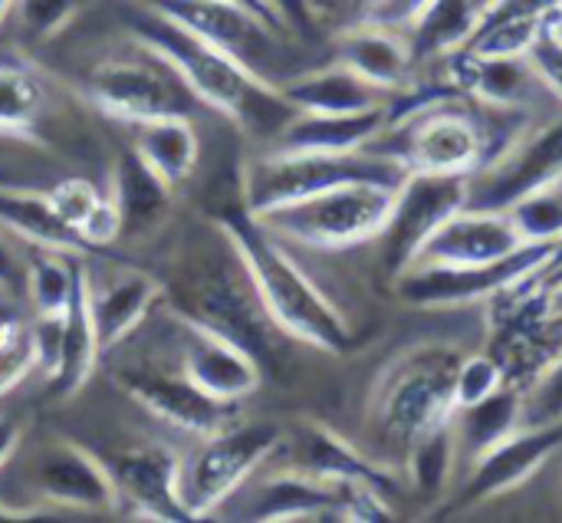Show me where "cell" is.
<instances>
[{"label":"cell","instance_id":"cell-22","mask_svg":"<svg viewBox=\"0 0 562 523\" xmlns=\"http://www.w3.org/2000/svg\"><path fill=\"white\" fill-rule=\"evenodd\" d=\"M293 448V458H290V468L303 471V475H313L319 481H329V485H372L385 494H392L398 488V478L372 461L369 455L356 452L346 438H339L333 429L319 425V422H303L300 425V435L296 442H290Z\"/></svg>","mask_w":562,"mask_h":523},{"label":"cell","instance_id":"cell-30","mask_svg":"<svg viewBox=\"0 0 562 523\" xmlns=\"http://www.w3.org/2000/svg\"><path fill=\"white\" fill-rule=\"evenodd\" d=\"M135 129H138V135H135L132 148L142 155V162L151 171H158L171 188L184 185L201 155L194 119L171 115V119H155V122L135 125Z\"/></svg>","mask_w":562,"mask_h":523},{"label":"cell","instance_id":"cell-26","mask_svg":"<svg viewBox=\"0 0 562 523\" xmlns=\"http://www.w3.org/2000/svg\"><path fill=\"white\" fill-rule=\"evenodd\" d=\"M250 521H342V485L319 481L296 468L270 475L257 498Z\"/></svg>","mask_w":562,"mask_h":523},{"label":"cell","instance_id":"cell-16","mask_svg":"<svg viewBox=\"0 0 562 523\" xmlns=\"http://www.w3.org/2000/svg\"><path fill=\"white\" fill-rule=\"evenodd\" d=\"M562 448V422L557 425H520L510 438L494 445L487 455L468 465V481L461 488L464 508L497 501L524 488Z\"/></svg>","mask_w":562,"mask_h":523},{"label":"cell","instance_id":"cell-50","mask_svg":"<svg viewBox=\"0 0 562 523\" xmlns=\"http://www.w3.org/2000/svg\"><path fill=\"white\" fill-rule=\"evenodd\" d=\"M560 277H562V267H557V270H550V274L543 277V287H547V283H553V280H560Z\"/></svg>","mask_w":562,"mask_h":523},{"label":"cell","instance_id":"cell-34","mask_svg":"<svg viewBox=\"0 0 562 523\" xmlns=\"http://www.w3.org/2000/svg\"><path fill=\"white\" fill-rule=\"evenodd\" d=\"M458 468V442H454V429L451 422L431 435H425L422 442H415L405 455V471L412 478V485L422 494H441L451 485V475Z\"/></svg>","mask_w":562,"mask_h":523},{"label":"cell","instance_id":"cell-6","mask_svg":"<svg viewBox=\"0 0 562 523\" xmlns=\"http://www.w3.org/2000/svg\"><path fill=\"white\" fill-rule=\"evenodd\" d=\"M82 96L102 115L128 125H145L171 115L198 119L207 109L191 92L184 76L161 53L138 40L99 59L82 82Z\"/></svg>","mask_w":562,"mask_h":523},{"label":"cell","instance_id":"cell-39","mask_svg":"<svg viewBox=\"0 0 562 523\" xmlns=\"http://www.w3.org/2000/svg\"><path fill=\"white\" fill-rule=\"evenodd\" d=\"M504 386H507L504 369H501V363H497L487 349L464 353V359H461V366H458V376H454V405L464 409V405L484 402V399H491L494 392H501ZM458 409H454V412H458Z\"/></svg>","mask_w":562,"mask_h":523},{"label":"cell","instance_id":"cell-35","mask_svg":"<svg viewBox=\"0 0 562 523\" xmlns=\"http://www.w3.org/2000/svg\"><path fill=\"white\" fill-rule=\"evenodd\" d=\"M310 3H313L319 30H326L333 23L336 33L352 23H362V20L405 30L425 7V0H310Z\"/></svg>","mask_w":562,"mask_h":523},{"label":"cell","instance_id":"cell-20","mask_svg":"<svg viewBox=\"0 0 562 523\" xmlns=\"http://www.w3.org/2000/svg\"><path fill=\"white\" fill-rule=\"evenodd\" d=\"M336 59L389 96L402 92L418 73L405 30L372 20L352 23L336 33Z\"/></svg>","mask_w":562,"mask_h":523},{"label":"cell","instance_id":"cell-38","mask_svg":"<svg viewBox=\"0 0 562 523\" xmlns=\"http://www.w3.org/2000/svg\"><path fill=\"white\" fill-rule=\"evenodd\" d=\"M43 194H46V201L53 204V211H56L69 227H76L79 234H82L86 221H89V218L102 208V201H105V191H102L95 181L79 178V175H69V178L53 181L49 188H43Z\"/></svg>","mask_w":562,"mask_h":523},{"label":"cell","instance_id":"cell-10","mask_svg":"<svg viewBox=\"0 0 562 523\" xmlns=\"http://www.w3.org/2000/svg\"><path fill=\"white\" fill-rule=\"evenodd\" d=\"M145 7L178 20L191 33L204 36L221 53L234 56L240 66L257 73L260 79L283 86L290 76L300 73L290 59V36L286 30L267 23L263 16L250 13L231 0H142Z\"/></svg>","mask_w":562,"mask_h":523},{"label":"cell","instance_id":"cell-51","mask_svg":"<svg viewBox=\"0 0 562 523\" xmlns=\"http://www.w3.org/2000/svg\"><path fill=\"white\" fill-rule=\"evenodd\" d=\"M550 26H553V30H557V33L562 36V10L557 13V16H553V20H550Z\"/></svg>","mask_w":562,"mask_h":523},{"label":"cell","instance_id":"cell-45","mask_svg":"<svg viewBox=\"0 0 562 523\" xmlns=\"http://www.w3.org/2000/svg\"><path fill=\"white\" fill-rule=\"evenodd\" d=\"M20 445V425L13 419H0V468L13 458Z\"/></svg>","mask_w":562,"mask_h":523},{"label":"cell","instance_id":"cell-24","mask_svg":"<svg viewBox=\"0 0 562 523\" xmlns=\"http://www.w3.org/2000/svg\"><path fill=\"white\" fill-rule=\"evenodd\" d=\"M105 194L119 214V241H122L155 231L171 208L175 188L158 171H151L142 162V155L132 148L115 158Z\"/></svg>","mask_w":562,"mask_h":523},{"label":"cell","instance_id":"cell-28","mask_svg":"<svg viewBox=\"0 0 562 523\" xmlns=\"http://www.w3.org/2000/svg\"><path fill=\"white\" fill-rule=\"evenodd\" d=\"M49 112L46 79L20 56L0 53V135L40 142V125Z\"/></svg>","mask_w":562,"mask_h":523},{"label":"cell","instance_id":"cell-9","mask_svg":"<svg viewBox=\"0 0 562 523\" xmlns=\"http://www.w3.org/2000/svg\"><path fill=\"white\" fill-rule=\"evenodd\" d=\"M392 204H395V188L359 181L283 204L257 218L283 241L313 251H349L382 234Z\"/></svg>","mask_w":562,"mask_h":523},{"label":"cell","instance_id":"cell-32","mask_svg":"<svg viewBox=\"0 0 562 523\" xmlns=\"http://www.w3.org/2000/svg\"><path fill=\"white\" fill-rule=\"evenodd\" d=\"M82 277H86V270L76 267L72 254L36 247V254L23 267V293L33 307V316L66 313Z\"/></svg>","mask_w":562,"mask_h":523},{"label":"cell","instance_id":"cell-40","mask_svg":"<svg viewBox=\"0 0 562 523\" xmlns=\"http://www.w3.org/2000/svg\"><path fill=\"white\" fill-rule=\"evenodd\" d=\"M79 0H13V16L26 43H46L76 16Z\"/></svg>","mask_w":562,"mask_h":523},{"label":"cell","instance_id":"cell-15","mask_svg":"<svg viewBox=\"0 0 562 523\" xmlns=\"http://www.w3.org/2000/svg\"><path fill=\"white\" fill-rule=\"evenodd\" d=\"M119 386L161 425L184 432V435H211L231 419H237V405L221 402L207 392H201L181 369H148V366H132L119 372Z\"/></svg>","mask_w":562,"mask_h":523},{"label":"cell","instance_id":"cell-17","mask_svg":"<svg viewBox=\"0 0 562 523\" xmlns=\"http://www.w3.org/2000/svg\"><path fill=\"white\" fill-rule=\"evenodd\" d=\"M30 488L43 504L53 508H69V511L119 508L115 485L105 461L72 442H56L40 452V458L30 468Z\"/></svg>","mask_w":562,"mask_h":523},{"label":"cell","instance_id":"cell-37","mask_svg":"<svg viewBox=\"0 0 562 523\" xmlns=\"http://www.w3.org/2000/svg\"><path fill=\"white\" fill-rule=\"evenodd\" d=\"M524 241H560L562 237V181L553 188L520 198L510 211Z\"/></svg>","mask_w":562,"mask_h":523},{"label":"cell","instance_id":"cell-13","mask_svg":"<svg viewBox=\"0 0 562 523\" xmlns=\"http://www.w3.org/2000/svg\"><path fill=\"white\" fill-rule=\"evenodd\" d=\"M468 208V175L408 171L395 188L392 214L375 237L382 247V267L395 280L422 254L425 241L454 214Z\"/></svg>","mask_w":562,"mask_h":523},{"label":"cell","instance_id":"cell-47","mask_svg":"<svg viewBox=\"0 0 562 523\" xmlns=\"http://www.w3.org/2000/svg\"><path fill=\"white\" fill-rule=\"evenodd\" d=\"M547 303H550V310L562 320V277L553 280V283H547Z\"/></svg>","mask_w":562,"mask_h":523},{"label":"cell","instance_id":"cell-23","mask_svg":"<svg viewBox=\"0 0 562 523\" xmlns=\"http://www.w3.org/2000/svg\"><path fill=\"white\" fill-rule=\"evenodd\" d=\"M280 92L296 112H319V115H349V112H372L389 109V92L375 89L362 76H356L346 63L333 59L323 66H306L290 76Z\"/></svg>","mask_w":562,"mask_h":523},{"label":"cell","instance_id":"cell-14","mask_svg":"<svg viewBox=\"0 0 562 523\" xmlns=\"http://www.w3.org/2000/svg\"><path fill=\"white\" fill-rule=\"evenodd\" d=\"M102 461L112 475L115 501L125 504L135 518L165 523L191 521L178 491L181 455L171 445L145 442Z\"/></svg>","mask_w":562,"mask_h":523},{"label":"cell","instance_id":"cell-27","mask_svg":"<svg viewBox=\"0 0 562 523\" xmlns=\"http://www.w3.org/2000/svg\"><path fill=\"white\" fill-rule=\"evenodd\" d=\"M0 227L43 251H63L72 257L95 254L89 241L53 211L43 188H0Z\"/></svg>","mask_w":562,"mask_h":523},{"label":"cell","instance_id":"cell-5","mask_svg":"<svg viewBox=\"0 0 562 523\" xmlns=\"http://www.w3.org/2000/svg\"><path fill=\"white\" fill-rule=\"evenodd\" d=\"M408 168L382 152H270L250 158L240 175V201L250 214H267L283 204L342 188L375 181L398 188Z\"/></svg>","mask_w":562,"mask_h":523},{"label":"cell","instance_id":"cell-8","mask_svg":"<svg viewBox=\"0 0 562 523\" xmlns=\"http://www.w3.org/2000/svg\"><path fill=\"white\" fill-rule=\"evenodd\" d=\"M507 386L527 392L562 356V320L547 303L543 274H530L487 300V346Z\"/></svg>","mask_w":562,"mask_h":523},{"label":"cell","instance_id":"cell-44","mask_svg":"<svg viewBox=\"0 0 562 523\" xmlns=\"http://www.w3.org/2000/svg\"><path fill=\"white\" fill-rule=\"evenodd\" d=\"M0 287L10 293L23 290V267L16 264V257L10 254V247L3 241H0Z\"/></svg>","mask_w":562,"mask_h":523},{"label":"cell","instance_id":"cell-42","mask_svg":"<svg viewBox=\"0 0 562 523\" xmlns=\"http://www.w3.org/2000/svg\"><path fill=\"white\" fill-rule=\"evenodd\" d=\"M530 66L537 69L540 82L547 86V92L562 105V36L547 23L537 36V43L527 53Z\"/></svg>","mask_w":562,"mask_h":523},{"label":"cell","instance_id":"cell-7","mask_svg":"<svg viewBox=\"0 0 562 523\" xmlns=\"http://www.w3.org/2000/svg\"><path fill=\"white\" fill-rule=\"evenodd\" d=\"M286 432L273 422H237L231 419L211 435H201L198 448L181 455L178 491L191 521L211 518L224 508L247 481L280 455Z\"/></svg>","mask_w":562,"mask_h":523},{"label":"cell","instance_id":"cell-46","mask_svg":"<svg viewBox=\"0 0 562 523\" xmlns=\"http://www.w3.org/2000/svg\"><path fill=\"white\" fill-rule=\"evenodd\" d=\"M231 3H240V7H247L250 13H257V16H263L267 23H273V26H280V30H286V23L280 20V13L270 7V0H231ZM290 33V30H286Z\"/></svg>","mask_w":562,"mask_h":523},{"label":"cell","instance_id":"cell-3","mask_svg":"<svg viewBox=\"0 0 562 523\" xmlns=\"http://www.w3.org/2000/svg\"><path fill=\"white\" fill-rule=\"evenodd\" d=\"M125 23L132 40L161 53L184 76L191 92L207 109L234 122L244 135L260 138L267 145L293 119L296 109L286 102L280 86L260 79L257 73L240 66L234 56L221 53L178 20L142 3L135 13L125 16Z\"/></svg>","mask_w":562,"mask_h":523},{"label":"cell","instance_id":"cell-43","mask_svg":"<svg viewBox=\"0 0 562 523\" xmlns=\"http://www.w3.org/2000/svg\"><path fill=\"white\" fill-rule=\"evenodd\" d=\"M270 7L280 13V20L286 23V30L300 40H316L323 30L316 23L313 3L310 0H270Z\"/></svg>","mask_w":562,"mask_h":523},{"label":"cell","instance_id":"cell-41","mask_svg":"<svg viewBox=\"0 0 562 523\" xmlns=\"http://www.w3.org/2000/svg\"><path fill=\"white\" fill-rule=\"evenodd\" d=\"M562 422V356L524 392V425Z\"/></svg>","mask_w":562,"mask_h":523},{"label":"cell","instance_id":"cell-36","mask_svg":"<svg viewBox=\"0 0 562 523\" xmlns=\"http://www.w3.org/2000/svg\"><path fill=\"white\" fill-rule=\"evenodd\" d=\"M547 23L550 20H537V16L487 13L464 49L477 56H527Z\"/></svg>","mask_w":562,"mask_h":523},{"label":"cell","instance_id":"cell-21","mask_svg":"<svg viewBox=\"0 0 562 523\" xmlns=\"http://www.w3.org/2000/svg\"><path fill=\"white\" fill-rule=\"evenodd\" d=\"M184 333L188 336L181 340V372L201 392L240 405L247 396H254L263 386V369L247 353L194 326H184Z\"/></svg>","mask_w":562,"mask_h":523},{"label":"cell","instance_id":"cell-1","mask_svg":"<svg viewBox=\"0 0 562 523\" xmlns=\"http://www.w3.org/2000/svg\"><path fill=\"white\" fill-rule=\"evenodd\" d=\"M161 300L178 323L211 333L247 353L263 376H280L290 363V336L270 320L247 267L224 237L221 251H198L161 283Z\"/></svg>","mask_w":562,"mask_h":523},{"label":"cell","instance_id":"cell-18","mask_svg":"<svg viewBox=\"0 0 562 523\" xmlns=\"http://www.w3.org/2000/svg\"><path fill=\"white\" fill-rule=\"evenodd\" d=\"M527 241L520 237L517 224L507 211H481V208H461L454 211L422 247L415 264H435V267H487L514 251H520Z\"/></svg>","mask_w":562,"mask_h":523},{"label":"cell","instance_id":"cell-49","mask_svg":"<svg viewBox=\"0 0 562 523\" xmlns=\"http://www.w3.org/2000/svg\"><path fill=\"white\" fill-rule=\"evenodd\" d=\"M10 10H13V0H0V23L10 16Z\"/></svg>","mask_w":562,"mask_h":523},{"label":"cell","instance_id":"cell-29","mask_svg":"<svg viewBox=\"0 0 562 523\" xmlns=\"http://www.w3.org/2000/svg\"><path fill=\"white\" fill-rule=\"evenodd\" d=\"M524 425V392L514 386H504L484 402L464 405L454 412L451 429L458 442V461H477L494 445L510 438Z\"/></svg>","mask_w":562,"mask_h":523},{"label":"cell","instance_id":"cell-25","mask_svg":"<svg viewBox=\"0 0 562 523\" xmlns=\"http://www.w3.org/2000/svg\"><path fill=\"white\" fill-rule=\"evenodd\" d=\"M389 125V109L319 115L293 112V119L267 142L270 152H362Z\"/></svg>","mask_w":562,"mask_h":523},{"label":"cell","instance_id":"cell-33","mask_svg":"<svg viewBox=\"0 0 562 523\" xmlns=\"http://www.w3.org/2000/svg\"><path fill=\"white\" fill-rule=\"evenodd\" d=\"M36 369V343H33V316L13 300L10 290L0 287V396L20 386Z\"/></svg>","mask_w":562,"mask_h":523},{"label":"cell","instance_id":"cell-4","mask_svg":"<svg viewBox=\"0 0 562 523\" xmlns=\"http://www.w3.org/2000/svg\"><path fill=\"white\" fill-rule=\"evenodd\" d=\"M464 349L454 343H415L375 379L369 422L385 448L408 455L415 442L454 419V376Z\"/></svg>","mask_w":562,"mask_h":523},{"label":"cell","instance_id":"cell-48","mask_svg":"<svg viewBox=\"0 0 562 523\" xmlns=\"http://www.w3.org/2000/svg\"><path fill=\"white\" fill-rule=\"evenodd\" d=\"M0 188H26V185H20L16 178H13V168L0 158Z\"/></svg>","mask_w":562,"mask_h":523},{"label":"cell","instance_id":"cell-12","mask_svg":"<svg viewBox=\"0 0 562 523\" xmlns=\"http://www.w3.org/2000/svg\"><path fill=\"white\" fill-rule=\"evenodd\" d=\"M562 181V112L527 122L494 158L468 175V208L510 211L520 198Z\"/></svg>","mask_w":562,"mask_h":523},{"label":"cell","instance_id":"cell-19","mask_svg":"<svg viewBox=\"0 0 562 523\" xmlns=\"http://www.w3.org/2000/svg\"><path fill=\"white\" fill-rule=\"evenodd\" d=\"M86 300L102 356L119 349L161 303V280L145 270H119L105 283H95L86 270Z\"/></svg>","mask_w":562,"mask_h":523},{"label":"cell","instance_id":"cell-11","mask_svg":"<svg viewBox=\"0 0 562 523\" xmlns=\"http://www.w3.org/2000/svg\"><path fill=\"white\" fill-rule=\"evenodd\" d=\"M562 267V237L560 241H527L510 257L487 264V267H435V264H412L405 274H398L395 293L402 303L418 310H441V307H471L487 303L504 287L530 277V274H550Z\"/></svg>","mask_w":562,"mask_h":523},{"label":"cell","instance_id":"cell-2","mask_svg":"<svg viewBox=\"0 0 562 523\" xmlns=\"http://www.w3.org/2000/svg\"><path fill=\"white\" fill-rule=\"evenodd\" d=\"M211 218L247 267L270 320L293 343L329 356L352 353L356 336L346 313L296 264V257L283 247V237H277L257 214H250L244 201L224 204Z\"/></svg>","mask_w":562,"mask_h":523},{"label":"cell","instance_id":"cell-31","mask_svg":"<svg viewBox=\"0 0 562 523\" xmlns=\"http://www.w3.org/2000/svg\"><path fill=\"white\" fill-rule=\"evenodd\" d=\"M102 349H99V340H95V330H92V316H89V300H86V277L66 310V330H63V356H59V366L53 372V379L46 382L53 396L59 399H69L72 392H79L95 363H99Z\"/></svg>","mask_w":562,"mask_h":523}]
</instances>
